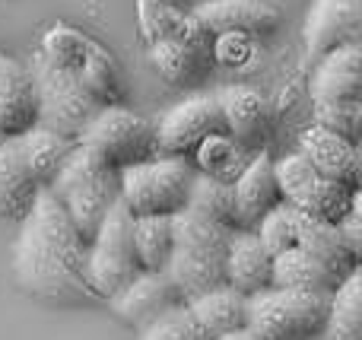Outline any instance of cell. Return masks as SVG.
<instances>
[{"mask_svg":"<svg viewBox=\"0 0 362 340\" xmlns=\"http://www.w3.org/2000/svg\"><path fill=\"white\" fill-rule=\"evenodd\" d=\"M251 156H255V153H251L248 146H242L238 140H232L229 134H213V137H206L204 143L194 150L191 165L197 172H204V175L232 184L242 175L245 165L251 163Z\"/></svg>","mask_w":362,"mask_h":340,"instance_id":"83f0119b","label":"cell"},{"mask_svg":"<svg viewBox=\"0 0 362 340\" xmlns=\"http://www.w3.org/2000/svg\"><path fill=\"white\" fill-rule=\"evenodd\" d=\"M134 248L144 271H165L172 254V216H134Z\"/></svg>","mask_w":362,"mask_h":340,"instance_id":"4dcf8cb0","label":"cell"},{"mask_svg":"<svg viewBox=\"0 0 362 340\" xmlns=\"http://www.w3.org/2000/svg\"><path fill=\"white\" fill-rule=\"evenodd\" d=\"M296 153H302V156H305L308 163L321 172V175L334 178V182L346 184V188H359V182H362V169H359L362 156H359V143H353V140H346V137H340V134L312 124V127L302 131L299 150Z\"/></svg>","mask_w":362,"mask_h":340,"instance_id":"9a60e30c","label":"cell"},{"mask_svg":"<svg viewBox=\"0 0 362 340\" xmlns=\"http://www.w3.org/2000/svg\"><path fill=\"white\" fill-rule=\"evenodd\" d=\"M219 115H223L226 134L232 140H238L242 146H248L251 153H257L264 146V137L270 131V108L257 89L251 86H226L223 93H216Z\"/></svg>","mask_w":362,"mask_h":340,"instance_id":"2e32d148","label":"cell"},{"mask_svg":"<svg viewBox=\"0 0 362 340\" xmlns=\"http://www.w3.org/2000/svg\"><path fill=\"white\" fill-rule=\"evenodd\" d=\"M362 194H356V201L350 204V210H346L344 216H340L334 226H337V233H340V239H344V245L350 248V254L353 258H362Z\"/></svg>","mask_w":362,"mask_h":340,"instance_id":"e575fe53","label":"cell"},{"mask_svg":"<svg viewBox=\"0 0 362 340\" xmlns=\"http://www.w3.org/2000/svg\"><path fill=\"white\" fill-rule=\"evenodd\" d=\"M229 226L210 223L191 210H178L172 216V254L165 274L178 286L181 299H194L213 286L226 283V248Z\"/></svg>","mask_w":362,"mask_h":340,"instance_id":"7a4b0ae2","label":"cell"},{"mask_svg":"<svg viewBox=\"0 0 362 340\" xmlns=\"http://www.w3.org/2000/svg\"><path fill=\"white\" fill-rule=\"evenodd\" d=\"M362 35V0H312L302 23V42L312 57L359 45Z\"/></svg>","mask_w":362,"mask_h":340,"instance_id":"8fae6325","label":"cell"},{"mask_svg":"<svg viewBox=\"0 0 362 340\" xmlns=\"http://www.w3.org/2000/svg\"><path fill=\"white\" fill-rule=\"evenodd\" d=\"M274 169H276V182H280L283 204L327 223H337L359 194V188H346V184L321 175L302 153H289L283 159H274Z\"/></svg>","mask_w":362,"mask_h":340,"instance_id":"9c48e42d","label":"cell"},{"mask_svg":"<svg viewBox=\"0 0 362 340\" xmlns=\"http://www.w3.org/2000/svg\"><path fill=\"white\" fill-rule=\"evenodd\" d=\"M185 210L204 216L210 223H219V226L235 229V207H232V184L219 182V178H210L204 172L194 169L191 178V191H187V204Z\"/></svg>","mask_w":362,"mask_h":340,"instance_id":"f546056e","label":"cell"},{"mask_svg":"<svg viewBox=\"0 0 362 340\" xmlns=\"http://www.w3.org/2000/svg\"><path fill=\"white\" fill-rule=\"evenodd\" d=\"M38 191H42V184L25 163L19 137H6L0 143V216L23 220L32 201L38 197Z\"/></svg>","mask_w":362,"mask_h":340,"instance_id":"44dd1931","label":"cell"},{"mask_svg":"<svg viewBox=\"0 0 362 340\" xmlns=\"http://www.w3.org/2000/svg\"><path fill=\"white\" fill-rule=\"evenodd\" d=\"M191 13L210 32V38L216 35L264 38L280 25V13L267 0H200V4H191Z\"/></svg>","mask_w":362,"mask_h":340,"instance_id":"7c38bea8","label":"cell"},{"mask_svg":"<svg viewBox=\"0 0 362 340\" xmlns=\"http://www.w3.org/2000/svg\"><path fill=\"white\" fill-rule=\"evenodd\" d=\"M76 143L86 146L89 153L102 159L112 169H124V165L144 163V159L156 156V134L146 118L124 105H102L93 118L86 121Z\"/></svg>","mask_w":362,"mask_h":340,"instance_id":"52a82bcc","label":"cell"},{"mask_svg":"<svg viewBox=\"0 0 362 340\" xmlns=\"http://www.w3.org/2000/svg\"><path fill=\"white\" fill-rule=\"evenodd\" d=\"M13 274L29 296L57 305L99 299L86 274V242L48 188L38 191L29 213L19 220Z\"/></svg>","mask_w":362,"mask_h":340,"instance_id":"6da1fadb","label":"cell"},{"mask_svg":"<svg viewBox=\"0 0 362 340\" xmlns=\"http://www.w3.org/2000/svg\"><path fill=\"white\" fill-rule=\"evenodd\" d=\"M362 99V45H344L318 57L312 74V102Z\"/></svg>","mask_w":362,"mask_h":340,"instance_id":"ffe728a7","label":"cell"},{"mask_svg":"<svg viewBox=\"0 0 362 340\" xmlns=\"http://www.w3.org/2000/svg\"><path fill=\"white\" fill-rule=\"evenodd\" d=\"M191 178V159L156 153L118 172V197L134 216H175L187 204Z\"/></svg>","mask_w":362,"mask_h":340,"instance_id":"277c9868","label":"cell"},{"mask_svg":"<svg viewBox=\"0 0 362 340\" xmlns=\"http://www.w3.org/2000/svg\"><path fill=\"white\" fill-rule=\"evenodd\" d=\"M150 57L153 67L165 76L169 83H194L206 74L213 61V48L206 45H191V42H178V38H163V42L150 45Z\"/></svg>","mask_w":362,"mask_h":340,"instance_id":"484cf974","label":"cell"},{"mask_svg":"<svg viewBox=\"0 0 362 340\" xmlns=\"http://www.w3.org/2000/svg\"><path fill=\"white\" fill-rule=\"evenodd\" d=\"M283 204L280 182H276L274 159L264 150L251 156V163L242 169V175L232 182V207H235V229H257V223L270 210Z\"/></svg>","mask_w":362,"mask_h":340,"instance_id":"4fadbf2b","label":"cell"},{"mask_svg":"<svg viewBox=\"0 0 362 340\" xmlns=\"http://www.w3.org/2000/svg\"><path fill=\"white\" fill-rule=\"evenodd\" d=\"M144 271L134 248V213L121 204V197L102 216L95 235L86 242V274L89 286L99 299H112L121 286H127Z\"/></svg>","mask_w":362,"mask_h":340,"instance_id":"8992f818","label":"cell"},{"mask_svg":"<svg viewBox=\"0 0 362 340\" xmlns=\"http://www.w3.org/2000/svg\"><path fill=\"white\" fill-rule=\"evenodd\" d=\"M321 334L327 340H362V274L350 271L327 299V318Z\"/></svg>","mask_w":362,"mask_h":340,"instance_id":"d4e9b609","label":"cell"},{"mask_svg":"<svg viewBox=\"0 0 362 340\" xmlns=\"http://www.w3.org/2000/svg\"><path fill=\"white\" fill-rule=\"evenodd\" d=\"M108 303L118 312V318H124L127 324H134L140 331L150 322H156L163 312H169L172 305L185 303V299H181L178 286L172 283V277L165 271H140Z\"/></svg>","mask_w":362,"mask_h":340,"instance_id":"5bb4252c","label":"cell"},{"mask_svg":"<svg viewBox=\"0 0 362 340\" xmlns=\"http://www.w3.org/2000/svg\"><path fill=\"white\" fill-rule=\"evenodd\" d=\"M156 134V153L163 156H185L191 159L194 150L213 134H226L223 115H219L216 93H197L181 99L159 118L153 127Z\"/></svg>","mask_w":362,"mask_h":340,"instance_id":"30bf717a","label":"cell"},{"mask_svg":"<svg viewBox=\"0 0 362 340\" xmlns=\"http://www.w3.org/2000/svg\"><path fill=\"white\" fill-rule=\"evenodd\" d=\"M74 76L99 105H121V99H124L121 70H118V64H115V57L108 54L99 42L89 45L86 61L80 64V70H76Z\"/></svg>","mask_w":362,"mask_h":340,"instance_id":"f1b7e54d","label":"cell"},{"mask_svg":"<svg viewBox=\"0 0 362 340\" xmlns=\"http://www.w3.org/2000/svg\"><path fill=\"white\" fill-rule=\"evenodd\" d=\"M181 4H185V6H191V4H200V0H181Z\"/></svg>","mask_w":362,"mask_h":340,"instance_id":"8d00e7d4","label":"cell"},{"mask_svg":"<svg viewBox=\"0 0 362 340\" xmlns=\"http://www.w3.org/2000/svg\"><path fill=\"white\" fill-rule=\"evenodd\" d=\"M137 23L146 45L163 42V38H178V42L213 48L210 32L194 19L191 6H185L181 0H137Z\"/></svg>","mask_w":362,"mask_h":340,"instance_id":"ac0fdd59","label":"cell"},{"mask_svg":"<svg viewBox=\"0 0 362 340\" xmlns=\"http://www.w3.org/2000/svg\"><path fill=\"white\" fill-rule=\"evenodd\" d=\"M45 188L64 207V213L70 216L83 242H89L99 229L102 216L108 213V207L118 201V169L105 165L86 146L74 143V150L67 153V159Z\"/></svg>","mask_w":362,"mask_h":340,"instance_id":"3957f363","label":"cell"},{"mask_svg":"<svg viewBox=\"0 0 362 340\" xmlns=\"http://www.w3.org/2000/svg\"><path fill=\"white\" fill-rule=\"evenodd\" d=\"M140 340H210V334L194 318L187 303H178L169 312H163L156 322L140 328Z\"/></svg>","mask_w":362,"mask_h":340,"instance_id":"836d02e7","label":"cell"},{"mask_svg":"<svg viewBox=\"0 0 362 340\" xmlns=\"http://www.w3.org/2000/svg\"><path fill=\"white\" fill-rule=\"evenodd\" d=\"M296 245L312 252L315 258H321L325 264H331L340 277H346L350 271H356L359 261L350 254V248L344 245L337 226L318 216H308L302 210H296Z\"/></svg>","mask_w":362,"mask_h":340,"instance_id":"cb8c5ba5","label":"cell"},{"mask_svg":"<svg viewBox=\"0 0 362 340\" xmlns=\"http://www.w3.org/2000/svg\"><path fill=\"white\" fill-rule=\"evenodd\" d=\"M4 140H6V134H4V127H0V143H4Z\"/></svg>","mask_w":362,"mask_h":340,"instance_id":"74e56055","label":"cell"},{"mask_svg":"<svg viewBox=\"0 0 362 340\" xmlns=\"http://www.w3.org/2000/svg\"><path fill=\"white\" fill-rule=\"evenodd\" d=\"M315 105V124L359 143L362 137V99H325Z\"/></svg>","mask_w":362,"mask_h":340,"instance_id":"d6a6232c","label":"cell"},{"mask_svg":"<svg viewBox=\"0 0 362 340\" xmlns=\"http://www.w3.org/2000/svg\"><path fill=\"white\" fill-rule=\"evenodd\" d=\"M89 45H93V38H89L86 32L74 29V25H67V23H54L42 35L38 54H42L45 61H51L54 67L67 70V74H76L80 64L86 61V54H89Z\"/></svg>","mask_w":362,"mask_h":340,"instance_id":"1f68e13d","label":"cell"},{"mask_svg":"<svg viewBox=\"0 0 362 340\" xmlns=\"http://www.w3.org/2000/svg\"><path fill=\"white\" fill-rule=\"evenodd\" d=\"M19 137V146H23V156L29 163L32 175L38 178V184H48L54 178V172L61 169V163L67 159V153L74 150L76 140L67 137V134L54 131L48 124H32L29 131L16 134Z\"/></svg>","mask_w":362,"mask_h":340,"instance_id":"4316f807","label":"cell"},{"mask_svg":"<svg viewBox=\"0 0 362 340\" xmlns=\"http://www.w3.org/2000/svg\"><path fill=\"white\" fill-rule=\"evenodd\" d=\"M32 124H38V108L29 70L16 57L0 54V127L6 137H16Z\"/></svg>","mask_w":362,"mask_h":340,"instance_id":"d6986e66","label":"cell"},{"mask_svg":"<svg viewBox=\"0 0 362 340\" xmlns=\"http://www.w3.org/2000/svg\"><path fill=\"white\" fill-rule=\"evenodd\" d=\"M210 340H261L251 328H238V331H229V334H219V337H210Z\"/></svg>","mask_w":362,"mask_h":340,"instance_id":"d590c367","label":"cell"},{"mask_svg":"<svg viewBox=\"0 0 362 340\" xmlns=\"http://www.w3.org/2000/svg\"><path fill=\"white\" fill-rule=\"evenodd\" d=\"M32 89H35V108H38V124H48L54 131L67 134L76 140V134L86 127V121L99 112V102L80 86L74 74L54 67L45 61L42 54L32 57L29 67Z\"/></svg>","mask_w":362,"mask_h":340,"instance_id":"ba28073f","label":"cell"},{"mask_svg":"<svg viewBox=\"0 0 362 340\" xmlns=\"http://www.w3.org/2000/svg\"><path fill=\"white\" fill-rule=\"evenodd\" d=\"M187 309L194 312L204 331L210 337L229 334V331L245 328V318H248V296L232 286H213V290L200 293V296L187 299Z\"/></svg>","mask_w":362,"mask_h":340,"instance_id":"603a6c76","label":"cell"},{"mask_svg":"<svg viewBox=\"0 0 362 340\" xmlns=\"http://www.w3.org/2000/svg\"><path fill=\"white\" fill-rule=\"evenodd\" d=\"M327 299V293L267 286L248 296L245 328H251L261 340H312L325 328Z\"/></svg>","mask_w":362,"mask_h":340,"instance_id":"5b68a950","label":"cell"},{"mask_svg":"<svg viewBox=\"0 0 362 340\" xmlns=\"http://www.w3.org/2000/svg\"><path fill=\"white\" fill-rule=\"evenodd\" d=\"M340 274L312 252L293 245L286 252L274 254V283L270 286H286V290H305V293H327L331 296L334 286L340 283Z\"/></svg>","mask_w":362,"mask_h":340,"instance_id":"7402d4cb","label":"cell"},{"mask_svg":"<svg viewBox=\"0 0 362 340\" xmlns=\"http://www.w3.org/2000/svg\"><path fill=\"white\" fill-rule=\"evenodd\" d=\"M274 283V254L261 242L255 229H232L229 248H226V286L251 293L267 290Z\"/></svg>","mask_w":362,"mask_h":340,"instance_id":"e0dca14e","label":"cell"}]
</instances>
